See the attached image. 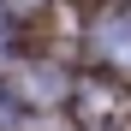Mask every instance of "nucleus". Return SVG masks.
Segmentation results:
<instances>
[{"label":"nucleus","instance_id":"nucleus-1","mask_svg":"<svg viewBox=\"0 0 131 131\" xmlns=\"http://www.w3.org/2000/svg\"><path fill=\"white\" fill-rule=\"evenodd\" d=\"M72 113H78L83 131H113V125L131 119V95L113 90V83H78L72 90Z\"/></svg>","mask_w":131,"mask_h":131},{"label":"nucleus","instance_id":"nucleus-2","mask_svg":"<svg viewBox=\"0 0 131 131\" xmlns=\"http://www.w3.org/2000/svg\"><path fill=\"white\" fill-rule=\"evenodd\" d=\"M90 42H95L101 60H113V66H125V72H131V12H107L101 24L90 30Z\"/></svg>","mask_w":131,"mask_h":131},{"label":"nucleus","instance_id":"nucleus-3","mask_svg":"<svg viewBox=\"0 0 131 131\" xmlns=\"http://www.w3.org/2000/svg\"><path fill=\"white\" fill-rule=\"evenodd\" d=\"M18 90L30 101H60V95H72V83H66L54 66H30V72H18Z\"/></svg>","mask_w":131,"mask_h":131},{"label":"nucleus","instance_id":"nucleus-4","mask_svg":"<svg viewBox=\"0 0 131 131\" xmlns=\"http://www.w3.org/2000/svg\"><path fill=\"white\" fill-rule=\"evenodd\" d=\"M12 125H18V95L0 90V131H12Z\"/></svg>","mask_w":131,"mask_h":131},{"label":"nucleus","instance_id":"nucleus-5","mask_svg":"<svg viewBox=\"0 0 131 131\" xmlns=\"http://www.w3.org/2000/svg\"><path fill=\"white\" fill-rule=\"evenodd\" d=\"M0 54H6V24H0Z\"/></svg>","mask_w":131,"mask_h":131}]
</instances>
